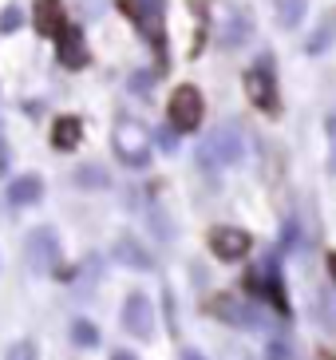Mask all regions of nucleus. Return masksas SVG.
I'll return each mask as SVG.
<instances>
[{"instance_id":"obj_1","label":"nucleus","mask_w":336,"mask_h":360,"mask_svg":"<svg viewBox=\"0 0 336 360\" xmlns=\"http://www.w3.org/2000/svg\"><path fill=\"white\" fill-rule=\"evenodd\" d=\"M245 155V143H242V131L233 127H218L210 131V135L198 143V150H194V159H198L202 170H226V167H238Z\"/></svg>"},{"instance_id":"obj_2","label":"nucleus","mask_w":336,"mask_h":360,"mask_svg":"<svg viewBox=\"0 0 336 360\" xmlns=\"http://www.w3.org/2000/svg\"><path fill=\"white\" fill-rule=\"evenodd\" d=\"M123 12L131 16L138 32L155 44L158 52H167V32H162V12H167V0H119Z\"/></svg>"},{"instance_id":"obj_3","label":"nucleus","mask_w":336,"mask_h":360,"mask_svg":"<svg viewBox=\"0 0 336 360\" xmlns=\"http://www.w3.org/2000/svg\"><path fill=\"white\" fill-rule=\"evenodd\" d=\"M202 123V91L194 84H182L170 91V127L194 131Z\"/></svg>"},{"instance_id":"obj_4","label":"nucleus","mask_w":336,"mask_h":360,"mask_svg":"<svg viewBox=\"0 0 336 360\" xmlns=\"http://www.w3.org/2000/svg\"><path fill=\"white\" fill-rule=\"evenodd\" d=\"M210 313H214V317H221L226 325H233V328L261 325V309L253 305V301H242V297H230V293L214 297V301H210Z\"/></svg>"},{"instance_id":"obj_5","label":"nucleus","mask_w":336,"mask_h":360,"mask_svg":"<svg viewBox=\"0 0 336 360\" xmlns=\"http://www.w3.org/2000/svg\"><path fill=\"white\" fill-rule=\"evenodd\" d=\"M245 96L261 107V111L277 115L281 99H277V84H273V72H269V60H265L261 68H250V72H245Z\"/></svg>"},{"instance_id":"obj_6","label":"nucleus","mask_w":336,"mask_h":360,"mask_svg":"<svg viewBox=\"0 0 336 360\" xmlns=\"http://www.w3.org/2000/svg\"><path fill=\"white\" fill-rule=\"evenodd\" d=\"M28 265L36 274H52V265H60V238L56 230H32L28 233Z\"/></svg>"},{"instance_id":"obj_7","label":"nucleus","mask_w":336,"mask_h":360,"mask_svg":"<svg viewBox=\"0 0 336 360\" xmlns=\"http://www.w3.org/2000/svg\"><path fill=\"white\" fill-rule=\"evenodd\" d=\"M250 245H253V238L245 230H238V226H214L210 230V250H214V257H221V262L245 257Z\"/></svg>"},{"instance_id":"obj_8","label":"nucleus","mask_w":336,"mask_h":360,"mask_svg":"<svg viewBox=\"0 0 336 360\" xmlns=\"http://www.w3.org/2000/svg\"><path fill=\"white\" fill-rule=\"evenodd\" d=\"M123 325H127V333H135L138 340H150V337H155V309H150L147 293H131V297H127Z\"/></svg>"},{"instance_id":"obj_9","label":"nucleus","mask_w":336,"mask_h":360,"mask_svg":"<svg viewBox=\"0 0 336 360\" xmlns=\"http://www.w3.org/2000/svg\"><path fill=\"white\" fill-rule=\"evenodd\" d=\"M56 56H60L63 68H87L91 52H87V44H84V32L72 28V24H63L60 32H56Z\"/></svg>"},{"instance_id":"obj_10","label":"nucleus","mask_w":336,"mask_h":360,"mask_svg":"<svg viewBox=\"0 0 336 360\" xmlns=\"http://www.w3.org/2000/svg\"><path fill=\"white\" fill-rule=\"evenodd\" d=\"M63 24H67V12H63L60 0H36V32L56 36Z\"/></svg>"},{"instance_id":"obj_11","label":"nucleus","mask_w":336,"mask_h":360,"mask_svg":"<svg viewBox=\"0 0 336 360\" xmlns=\"http://www.w3.org/2000/svg\"><path fill=\"white\" fill-rule=\"evenodd\" d=\"M40 194H44L40 174H20V179H12V186H8L12 206H32V202H40Z\"/></svg>"},{"instance_id":"obj_12","label":"nucleus","mask_w":336,"mask_h":360,"mask_svg":"<svg viewBox=\"0 0 336 360\" xmlns=\"http://www.w3.org/2000/svg\"><path fill=\"white\" fill-rule=\"evenodd\" d=\"M115 262L131 265V269H155V257H150L135 238H119L115 242Z\"/></svg>"},{"instance_id":"obj_13","label":"nucleus","mask_w":336,"mask_h":360,"mask_svg":"<svg viewBox=\"0 0 336 360\" xmlns=\"http://www.w3.org/2000/svg\"><path fill=\"white\" fill-rule=\"evenodd\" d=\"M79 135H84L79 119L63 115V119H56V127H52V147L56 150H75V147H79Z\"/></svg>"},{"instance_id":"obj_14","label":"nucleus","mask_w":336,"mask_h":360,"mask_svg":"<svg viewBox=\"0 0 336 360\" xmlns=\"http://www.w3.org/2000/svg\"><path fill=\"white\" fill-rule=\"evenodd\" d=\"M332 40H336V12H328L325 20L313 28V36H309L305 48H309L313 56H321V52H328V48H332Z\"/></svg>"},{"instance_id":"obj_15","label":"nucleus","mask_w":336,"mask_h":360,"mask_svg":"<svg viewBox=\"0 0 336 360\" xmlns=\"http://www.w3.org/2000/svg\"><path fill=\"white\" fill-rule=\"evenodd\" d=\"M72 340L79 345V349H95V345H99V328H95L91 321H75V325H72Z\"/></svg>"},{"instance_id":"obj_16","label":"nucleus","mask_w":336,"mask_h":360,"mask_svg":"<svg viewBox=\"0 0 336 360\" xmlns=\"http://www.w3.org/2000/svg\"><path fill=\"white\" fill-rule=\"evenodd\" d=\"M305 4H309V0H281V24H285V28H297V24H301Z\"/></svg>"},{"instance_id":"obj_17","label":"nucleus","mask_w":336,"mask_h":360,"mask_svg":"<svg viewBox=\"0 0 336 360\" xmlns=\"http://www.w3.org/2000/svg\"><path fill=\"white\" fill-rule=\"evenodd\" d=\"M20 24H24V12L16 8V4H8V8L0 12V32H16Z\"/></svg>"},{"instance_id":"obj_18","label":"nucleus","mask_w":336,"mask_h":360,"mask_svg":"<svg viewBox=\"0 0 336 360\" xmlns=\"http://www.w3.org/2000/svg\"><path fill=\"white\" fill-rule=\"evenodd\" d=\"M4 360H36V345H32V340H16V345L4 352Z\"/></svg>"},{"instance_id":"obj_19","label":"nucleus","mask_w":336,"mask_h":360,"mask_svg":"<svg viewBox=\"0 0 336 360\" xmlns=\"http://www.w3.org/2000/svg\"><path fill=\"white\" fill-rule=\"evenodd\" d=\"M316 317H325L328 325H332V333H336V301L328 293H321V301H316Z\"/></svg>"},{"instance_id":"obj_20","label":"nucleus","mask_w":336,"mask_h":360,"mask_svg":"<svg viewBox=\"0 0 336 360\" xmlns=\"http://www.w3.org/2000/svg\"><path fill=\"white\" fill-rule=\"evenodd\" d=\"M75 182H84V186H107L111 179H107V174H99L95 167H84L79 174H75Z\"/></svg>"},{"instance_id":"obj_21","label":"nucleus","mask_w":336,"mask_h":360,"mask_svg":"<svg viewBox=\"0 0 336 360\" xmlns=\"http://www.w3.org/2000/svg\"><path fill=\"white\" fill-rule=\"evenodd\" d=\"M155 143L167 150V155H170V150H179V139H174V131H170V127H158L155 131Z\"/></svg>"},{"instance_id":"obj_22","label":"nucleus","mask_w":336,"mask_h":360,"mask_svg":"<svg viewBox=\"0 0 336 360\" xmlns=\"http://www.w3.org/2000/svg\"><path fill=\"white\" fill-rule=\"evenodd\" d=\"M265 360H293V352H289V345H281V340H269Z\"/></svg>"},{"instance_id":"obj_23","label":"nucleus","mask_w":336,"mask_h":360,"mask_svg":"<svg viewBox=\"0 0 336 360\" xmlns=\"http://www.w3.org/2000/svg\"><path fill=\"white\" fill-rule=\"evenodd\" d=\"M75 8H79V16H84V20H95V16L103 12V0H79Z\"/></svg>"},{"instance_id":"obj_24","label":"nucleus","mask_w":336,"mask_h":360,"mask_svg":"<svg viewBox=\"0 0 336 360\" xmlns=\"http://www.w3.org/2000/svg\"><path fill=\"white\" fill-rule=\"evenodd\" d=\"M328 135H332V159H328V167L336 170V115L328 119Z\"/></svg>"},{"instance_id":"obj_25","label":"nucleus","mask_w":336,"mask_h":360,"mask_svg":"<svg viewBox=\"0 0 336 360\" xmlns=\"http://www.w3.org/2000/svg\"><path fill=\"white\" fill-rule=\"evenodd\" d=\"M182 360H206V356H202V352H194V349H186V352H182Z\"/></svg>"},{"instance_id":"obj_26","label":"nucleus","mask_w":336,"mask_h":360,"mask_svg":"<svg viewBox=\"0 0 336 360\" xmlns=\"http://www.w3.org/2000/svg\"><path fill=\"white\" fill-rule=\"evenodd\" d=\"M328 274H332V281H336V254H328Z\"/></svg>"},{"instance_id":"obj_27","label":"nucleus","mask_w":336,"mask_h":360,"mask_svg":"<svg viewBox=\"0 0 336 360\" xmlns=\"http://www.w3.org/2000/svg\"><path fill=\"white\" fill-rule=\"evenodd\" d=\"M111 360H138V356H131V352H115Z\"/></svg>"}]
</instances>
